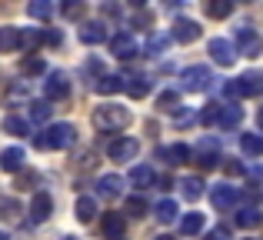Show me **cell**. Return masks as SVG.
Masks as SVG:
<instances>
[{"label":"cell","instance_id":"6","mask_svg":"<svg viewBox=\"0 0 263 240\" xmlns=\"http://www.w3.org/2000/svg\"><path fill=\"white\" fill-rule=\"evenodd\" d=\"M237 44H240V53H243V57H260L263 53V37L253 33L247 24L237 27Z\"/></svg>","mask_w":263,"mask_h":240},{"label":"cell","instance_id":"46","mask_svg":"<svg viewBox=\"0 0 263 240\" xmlns=\"http://www.w3.org/2000/svg\"><path fill=\"white\" fill-rule=\"evenodd\" d=\"M33 180H37V177H33V174H27V177H20V180H17V187H20V190H27Z\"/></svg>","mask_w":263,"mask_h":240},{"label":"cell","instance_id":"28","mask_svg":"<svg viewBox=\"0 0 263 240\" xmlns=\"http://www.w3.org/2000/svg\"><path fill=\"white\" fill-rule=\"evenodd\" d=\"M4 134H10V137H27V134H30V123L10 114V117L4 120Z\"/></svg>","mask_w":263,"mask_h":240},{"label":"cell","instance_id":"20","mask_svg":"<svg viewBox=\"0 0 263 240\" xmlns=\"http://www.w3.org/2000/svg\"><path fill=\"white\" fill-rule=\"evenodd\" d=\"M127 94L134 100L147 97V94H150V77H147V73H134V77H127Z\"/></svg>","mask_w":263,"mask_h":240},{"label":"cell","instance_id":"44","mask_svg":"<svg viewBox=\"0 0 263 240\" xmlns=\"http://www.w3.org/2000/svg\"><path fill=\"white\" fill-rule=\"evenodd\" d=\"M64 13H67V17H80V13H84V4H67Z\"/></svg>","mask_w":263,"mask_h":240},{"label":"cell","instance_id":"19","mask_svg":"<svg viewBox=\"0 0 263 240\" xmlns=\"http://www.w3.org/2000/svg\"><path fill=\"white\" fill-rule=\"evenodd\" d=\"M123 80L127 77H120V73H103V77L97 80V94H120V90H127Z\"/></svg>","mask_w":263,"mask_h":240},{"label":"cell","instance_id":"29","mask_svg":"<svg viewBox=\"0 0 263 240\" xmlns=\"http://www.w3.org/2000/svg\"><path fill=\"white\" fill-rule=\"evenodd\" d=\"M230 13H233L230 0H213V4H206V17H213V20H227Z\"/></svg>","mask_w":263,"mask_h":240},{"label":"cell","instance_id":"10","mask_svg":"<svg viewBox=\"0 0 263 240\" xmlns=\"http://www.w3.org/2000/svg\"><path fill=\"white\" fill-rule=\"evenodd\" d=\"M193 157V150L186 147V143H170V147H157V160H167L170 167H177V163H186Z\"/></svg>","mask_w":263,"mask_h":240},{"label":"cell","instance_id":"41","mask_svg":"<svg viewBox=\"0 0 263 240\" xmlns=\"http://www.w3.org/2000/svg\"><path fill=\"white\" fill-rule=\"evenodd\" d=\"M177 90H163L160 94V100H157V104H160V107H167V110H174V107H177Z\"/></svg>","mask_w":263,"mask_h":240},{"label":"cell","instance_id":"48","mask_svg":"<svg viewBox=\"0 0 263 240\" xmlns=\"http://www.w3.org/2000/svg\"><path fill=\"white\" fill-rule=\"evenodd\" d=\"M87 73H100V60H87Z\"/></svg>","mask_w":263,"mask_h":240},{"label":"cell","instance_id":"22","mask_svg":"<svg viewBox=\"0 0 263 240\" xmlns=\"http://www.w3.org/2000/svg\"><path fill=\"white\" fill-rule=\"evenodd\" d=\"M20 47V30L17 27H0V53H10Z\"/></svg>","mask_w":263,"mask_h":240},{"label":"cell","instance_id":"23","mask_svg":"<svg viewBox=\"0 0 263 240\" xmlns=\"http://www.w3.org/2000/svg\"><path fill=\"white\" fill-rule=\"evenodd\" d=\"M223 107H227V104H217V100H213V104H206L203 110H200V123H203V127L220 123V120H223Z\"/></svg>","mask_w":263,"mask_h":240},{"label":"cell","instance_id":"49","mask_svg":"<svg viewBox=\"0 0 263 240\" xmlns=\"http://www.w3.org/2000/svg\"><path fill=\"white\" fill-rule=\"evenodd\" d=\"M100 10H103V13H107V17H114V13H117V4H103V7H100Z\"/></svg>","mask_w":263,"mask_h":240},{"label":"cell","instance_id":"5","mask_svg":"<svg viewBox=\"0 0 263 240\" xmlns=\"http://www.w3.org/2000/svg\"><path fill=\"white\" fill-rule=\"evenodd\" d=\"M137 150H140V143H137L134 137H114V140L107 143V154H110V160H120V163L134 160V157H137Z\"/></svg>","mask_w":263,"mask_h":240},{"label":"cell","instance_id":"7","mask_svg":"<svg viewBox=\"0 0 263 240\" xmlns=\"http://www.w3.org/2000/svg\"><path fill=\"white\" fill-rule=\"evenodd\" d=\"M210 57H213V64H220V67H233L237 64V50H233V44L223 40V37L210 40Z\"/></svg>","mask_w":263,"mask_h":240},{"label":"cell","instance_id":"40","mask_svg":"<svg viewBox=\"0 0 263 240\" xmlns=\"http://www.w3.org/2000/svg\"><path fill=\"white\" fill-rule=\"evenodd\" d=\"M27 94H30V87H27V80H20V84L7 94V100H10V104H20V100H27Z\"/></svg>","mask_w":263,"mask_h":240},{"label":"cell","instance_id":"1","mask_svg":"<svg viewBox=\"0 0 263 240\" xmlns=\"http://www.w3.org/2000/svg\"><path fill=\"white\" fill-rule=\"evenodd\" d=\"M73 143H77V127L73 123H53L40 137H33V147L37 150H67Z\"/></svg>","mask_w":263,"mask_h":240},{"label":"cell","instance_id":"18","mask_svg":"<svg viewBox=\"0 0 263 240\" xmlns=\"http://www.w3.org/2000/svg\"><path fill=\"white\" fill-rule=\"evenodd\" d=\"M97 190H100V197L114 200V197L123 194V180H120L117 174H107V177H100V180H97Z\"/></svg>","mask_w":263,"mask_h":240},{"label":"cell","instance_id":"12","mask_svg":"<svg viewBox=\"0 0 263 240\" xmlns=\"http://www.w3.org/2000/svg\"><path fill=\"white\" fill-rule=\"evenodd\" d=\"M50 214H53V197L44 194V190H40V194H33V200H30V220L33 224H44Z\"/></svg>","mask_w":263,"mask_h":240},{"label":"cell","instance_id":"42","mask_svg":"<svg viewBox=\"0 0 263 240\" xmlns=\"http://www.w3.org/2000/svg\"><path fill=\"white\" fill-rule=\"evenodd\" d=\"M193 120H200V117H193V114H190V110H180V114H177V117H174V123H177V127H190V123H193Z\"/></svg>","mask_w":263,"mask_h":240},{"label":"cell","instance_id":"39","mask_svg":"<svg viewBox=\"0 0 263 240\" xmlns=\"http://www.w3.org/2000/svg\"><path fill=\"white\" fill-rule=\"evenodd\" d=\"M147 200H143V197H130V200H127V214L130 217H147Z\"/></svg>","mask_w":263,"mask_h":240},{"label":"cell","instance_id":"51","mask_svg":"<svg viewBox=\"0 0 263 240\" xmlns=\"http://www.w3.org/2000/svg\"><path fill=\"white\" fill-rule=\"evenodd\" d=\"M157 240H174V237H167V234H160V237H157Z\"/></svg>","mask_w":263,"mask_h":240},{"label":"cell","instance_id":"4","mask_svg":"<svg viewBox=\"0 0 263 240\" xmlns=\"http://www.w3.org/2000/svg\"><path fill=\"white\" fill-rule=\"evenodd\" d=\"M210 80H213L210 67H186L180 84H183L186 94H200V90H206V87H210Z\"/></svg>","mask_w":263,"mask_h":240},{"label":"cell","instance_id":"3","mask_svg":"<svg viewBox=\"0 0 263 240\" xmlns=\"http://www.w3.org/2000/svg\"><path fill=\"white\" fill-rule=\"evenodd\" d=\"M227 94H230V97H260V94H263V73L260 70L240 73L237 80L227 84Z\"/></svg>","mask_w":263,"mask_h":240},{"label":"cell","instance_id":"30","mask_svg":"<svg viewBox=\"0 0 263 240\" xmlns=\"http://www.w3.org/2000/svg\"><path fill=\"white\" fill-rule=\"evenodd\" d=\"M130 183H134V187H150V183H154V167H147V163L134 167V174H130Z\"/></svg>","mask_w":263,"mask_h":240},{"label":"cell","instance_id":"54","mask_svg":"<svg viewBox=\"0 0 263 240\" xmlns=\"http://www.w3.org/2000/svg\"><path fill=\"white\" fill-rule=\"evenodd\" d=\"M247 240H253V237H247Z\"/></svg>","mask_w":263,"mask_h":240},{"label":"cell","instance_id":"21","mask_svg":"<svg viewBox=\"0 0 263 240\" xmlns=\"http://www.w3.org/2000/svg\"><path fill=\"white\" fill-rule=\"evenodd\" d=\"M73 217H77L80 224H90L97 217V200L93 197H77V207H73Z\"/></svg>","mask_w":263,"mask_h":240},{"label":"cell","instance_id":"47","mask_svg":"<svg viewBox=\"0 0 263 240\" xmlns=\"http://www.w3.org/2000/svg\"><path fill=\"white\" fill-rule=\"evenodd\" d=\"M227 174H243V163H237V160H230V163H227Z\"/></svg>","mask_w":263,"mask_h":240},{"label":"cell","instance_id":"32","mask_svg":"<svg viewBox=\"0 0 263 240\" xmlns=\"http://www.w3.org/2000/svg\"><path fill=\"white\" fill-rule=\"evenodd\" d=\"M237 224H240V227H257V224H263V214L257 207H240Z\"/></svg>","mask_w":263,"mask_h":240},{"label":"cell","instance_id":"2","mask_svg":"<svg viewBox=\"0 0 263 240\" xmlns=\"http://www.w3.org/2000/svg\"><path fill=\"white\" fill-rule=\"evenodd\" d=\"M130 123V110L120 104H107V107H97L93 110V127L100 134H114V130H123Z\"/></svg>","mask_w":263,"mask_h":240},{"label":"cell","instance_id":"15","mask_svg":"<svg viewBox=\"0 0 263 240\" xmlns=\"http://www.w3.org/2000/svg\"><path fill=\"white\" fill-rule=\"evenodd\" d=\"M174 40H180V44H193V40H200V24H197V20L180 17L174 24Z\"/></svg>","mask_w":263,"mask_h":240},{"label":"cell","instance_id":"37","mask_svg":"<svg viewBox=\"0 0 263 240\" xmlns=\"http://www.w3.org/2000/svg\"><path fill=\"white\" fill-rule=\"evenodd\" d=\"M20 70H24L27 77H37V73H47V64L40 57H27L24 64H20Z\"/></svg>","mask_w":263,"mask_h":240},{"label":"cell","instance_id":"27","mask_svg":"<svg viewBox=\"0 0 263 240\" xmlns=\"http://www.w3.org/2000/svg\"><path fill=\"white\" fill-rule=\"evenodd\" d=\"M20 214H24V207H20L17 200H10V197H0V217L4 220H20Z\"/></svg>","mask_w":263,"mask_h":240},{"label":"cell","instance_id":"16","mask_svg":"<svg viewBox=\"0 0 263 240\" xmlns=\"http://www.w3.org/2000/svg\"><path fill=\"white\" fill-rule=\"evenodd\" d=\"M107 40V27L100 24V20H87V24H80V44H103Z\"/></svg>","mask_w":263,"mask_h":240},{"label":"cell","instance_id":"13","mask_svg":"<svg viewBox=\"0 0 263 240\" xmlns=\"http://www.w3.org/2000/svg\"><path fill=\"white\" fill-rule=\"evenodd\" d=\"M110 53H114L117 60H130L137 53V40L134 33H117L114 40H110Z\"/></svg>","mask_w":263,"mask_h":240},{"label":"cell","instance_id":"50","mask_svg":"<svg viewBox=\"0 0 263 240\" xmlns=\"http://www.w3.org/2000/svg\"><path fill=\"white\" fill-rule=\"evenodd\" d=\"M257 123H260V130H263V107H260V114H257Z\"/></svg>","mask_w":263,"mask_h":240},{"label":"cell","instance_id":"11","mask_svg":"<svg viewBox=\"0 0 263 240\" xmlns=\"http://www.w3.org/2000/svg\"><path fill=\"white\" fill-rule=\"evenodd\" d=\"M197 163H203V167H217L220 163V143L213 137H203L197 143Z\"/></svg>","mask_w":263,"mask_h":240},{"label":"cell","instance_id":"14","mask_svg":"<svg viewBox=\"0 0 263 240\" xmlns=\"http://www.w3.org/2000/svg\"><path fill=\"white\" fill-rule=\"evenodd\" d=\"M44 90H47V97L50 100H64L67 94H70V80H67V73H60V70H53L50 77H47V84H44Z\"/></svg>","mask_w":263,"mask_h":240},{"label":"cell","instance_id":"26","mask_svg":"<svg viewBox=\"0 0 263 240\" xmlns=\"http://www.w3.org/2000/svg\"><path fill=\"white\" fill-rule=\"evenodd\" d=\"M180 190H183L186 200H200V197H203V180H200V177H186V180L180 183Z\"/></svg>","mask_w":263,"mask_h":240},{"label":"cell","instance_id":"24","mask_svg":"<svg viewBox=\"0 0 263 240\" xmlns=\"http://www.w3.org/2000/svg\"><path fill=\"white\" fill-rule=\"evenodd\" d=\"M240 150L250 157H260L263 154V137L260 134H240Z\"/></svg>","mask_w":263,"mask_h":240},{"label":"cell","instance_id":"34","mask_svg":"<svg viewBox=\"0 0 263 240\" xmlns=\"http://www.w3.org/2000/svg\"><path fill=\"white\" fill-rule=\"evenodd\" d=\"M180 230H183L186 237L200 234V230H203V214H186L183 220H180Z\"/></svg>","mask_w":263,"mask_h":240},{"label":"cell","instance_id":"8","mask_svg":"<svg viewBox=\"0 0 263 240\" xmlns=\"http://www.w3.org/2000/svg\"><path fill=\"white\" fill-rule=\"evenodd\" d=\"M210 200H213V207H217V210H230L233 204L240 200V190L233 187V183H217V187L210 190Z\"/></svg>","mask_w":263,"mask_h":240},{"label":"cell","instance_id":"33","mask_svg":"<svg viewBox=\"0 0 263 240\" xmlns=\"http://www.w3.org/2000/svg\"><path fill=\"white\" fill-rule=\"evenodd\" d=\"M50 13H53V4H50V0H33V4H27V17L47 20Z\"/></svg>","mask_w":263,"mask_h":240},{"label":"cell","instance_id":"25","mask_svg":"<svg viewBox=\"0 0 263 240\" xmlns=\"http://www.w3.org/2000/svg\"><path fill=\"white\" fill-rule=\"evenodd\" d=\"M167 47H170V37H167V33H150L147 44H143V50H147L150 57H160Z\"/></svg>","mask_w":263,"mask_h":240},{"label":"cell","instance_id":"31","mask_svg":"<svg viewBox=\"0 0 263 240\" xmlns=\"http://www.w3.org/2000/svg\"><path fill=\"white\" fill-rule=\"evenodd\" d=\"M240 120H243V107H240V104H227L220 127H240Z\"/></svg>","mask_w":263,"mask_h":240},{"label":"cell","instance_id":"52","mask_svg":"<svg viewBox=\"0 0 263 240\" xmlns=\"http://www.w3.org/2000/svg\"><path fill=\"white\" fill-rule=\"evenodd\" d=\"M0 240H7V234H4V230H0Z\"/></svg>","mask_w":263,"mask_h":240},{"label":"cell","instance_id":"53","mask_svg":"<svg viewBox=\"0 0 263 240\" xmlns=\"http://www.w3.org/2000/svg\"><path fill=\"white\" fill-rule=\"evenodd\" d=\"M64 240H73V237H64Z\"/></svg>","mask_w":263,"mask_h":240},{"label":"cell","instance_id":"43","mask_svg":"<svg viewBox=\"0 0 263 240\" xmlns=\"http://www.w3.org/2000/svg\"><path fill=\"white\" fill-rule=\"evenodd\" d=\"M44 40H47L50 47H60V40H64V37H60V30H47V33H44Z\"/></svg>","mask_w":263,"mask_h":240},{"label":"cell","instance_id":"36","mask_svg":"<svg viewBox=\"0 0 263 240\" xmlns=\"http://www.w3.org/2000/svg\"><path fill=\"white\" fill-rule=\"evenodd\" d=\"M157 220L160 224H174L177 220V204L174 200H160L157 204Z\"/></svg>","mask_w":263,"mask_h":240},{"label":"cell","instance_id":"17","mask_svg":"<svg viewBox=\"0 0 263 240\" xmlns=\"http://www.w3.org/2000/svg\"><path fill=\"white\" fill-rule=\"evenodd\" d=\"M24 160H27V154L20 147H7L4 154H0V170H7V174H17L20 167H24Z\"/></svg>","mask_w":263,"mask_h":240},{"label":"cell","instance_id":"38","mask_svg":"<svg viewBox=\"0 0 263 240\" xmlns=\"http://www.w3.org/2000/svg\"><path fill=\"white\" fill-rule=\"evenodd\" d=\"M50 104H47V100H33V104H30V117L33 120H37V123H44V120H50Z\"/></svg>","mask_w":263,"mask_h":240},{"label":"cell","instance_id":"35","mask_svg":"<svg viewBox=\"0 0 263 240\" xmlns=\"http://www.w3.org/2000/svg\"><path fill=\"white\" fill-rule=\"evenodd\" d=\"M40 40H44V33H40V30H33V27L20 33V47H24L27 53H33V50H37V47H40Z\"/></svg>","mask_w":263,"mask_h":240},{"label":"cell","instance_id":"45","mask_svg":"<svg viewBox=\"0 0 263 240\" xmlns=\"http://www.w3.org/2000/svg\"><path fill=\"white\" fill-rule=\"evenodd\" d=\"M206 240H230V230H227V227H217V230H213V234L206 237Z\"/></svg>","mask_w":263,"mask_h":240},{"label":"cell","instance_id":"9","mask_svg":"<svg viewBox=\"0 0 263 240\" xmlns=\"http://www.w3.org/2000/svg\"><path fill=\"white\" fill-rule=\"evenodd\" d=\"M103 240H127V217L107 210V217H103Z\"/></svg>","mask_w":263,"mask_h":240}]
</instances>
